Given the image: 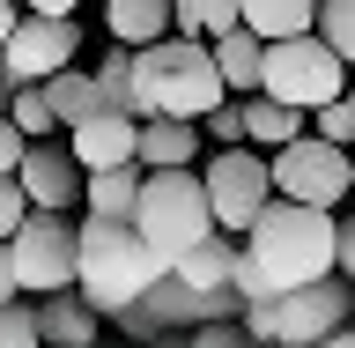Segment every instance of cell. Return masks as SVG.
<instances>
[{
	"instance_id": "obj_4",
	"label": "cell",
	"mask_w": 355,
	"mask_h": 348,
	"mask_svg": "<svg viewBox=\"0 0 355 348\" xmlns=\"http://www.w3.org/2000/svg\"><path fill=\"white\" fill-rule=\"evenodd\" d=\"M133 230L178 267V252H193L207 230H215V200H207V178L200 163H178V171H148L141 178V208H133Z\"/></svg>"
},
{
	"instance_id": "obj_3",
	"label": "cell",
	"mask_w": 355,
	"mask_h": 348,
	"mask_svg": "<svg viewBox=\"0 0 355 348\" xmlns=\"http://www.w3.org/2000/svg\"><path fill=\"white\" fill-rule=\"evenodd\" d=\"M133 82L148 97V119L155 111H171V119H207V111L230 97V82H222V67H215V44L185 38V30L141 44V52H133Z\"/></svg>"
},
{
	"instance_id": "obj_37",
	"label": "cell",
	"mask_w": 355,
	"mask_h": 348,
	"mask_svg": "<svg viewBox=\"0 0 355 348\" xmlns=\"http://www.w3.org/2000/svg\"><path fill=\"white\" fill-rule=\"evenodd\" d=\"M148 348H193V333H148Z\"/></svg>"
},
{
	"instance_id": "obj_29",
	"label": "cell",
	"mask_w": 355,
	"mask_h": 348,
	"mask_svg": "<svg viewBox=\"0 0 355 348\" xmlns=\"http://www.w3.org/2000/svg\"><path fill=\"white\" fill-rule=\"evenodd\" d=\"M22 222H30V193H22V178H15V171H0V245L15 238Z\"/></svg>"
},
{
	"instance_id": "obj_31",
	"label": "cell",
	"mask_w": 355,
	"mask_h": 348,
	"mask_svg": "<svg viewBox=\"0 0 355 348\" xmlns=\"http://www.w3.org/2000/svg\"><path fill=\"white\" fill-rule=\"evenodd\" d=\"M22 156H30V133L0 111V171H22Z\"/></svg>"
},
{
	"instance_id": "obj_10",
	"label": "cell",
	"mask_w": 355,
	"mask_h": 348,
	"mask_svg": "<svg viewBox=\"0 0 355 348\" xmlns=\"http://www.w3.org/2000/svg\"><path fill=\"white\" fill-rule=\"evenodd\" d=\"M74 60H82V22H74V15H30V8H22L15 38L0 44V67L15 74V89L52 82V74L74 67Z\"/></svg>"
},
{
	"instance_id": "obj_30",
	"label": "cell",
	"mask_w": 355,
	"mask_h": 348,
	"mask_svg": "<svg viewBox=\"0 0 355 348\" xmlns=\"http://www.w3.org/2000/svg\"><path fill=\"white\" fill-rule=\"evenodd\" d=\"M193 348H252L244 311H237V319H200V326H193Z\"/></svg>"
},
{
	"instance_id": "obj_5",
	"label": "cell",
	"mask_w": 355,
	"mask_h": 348,
	"mask_svg": "<svg viewBox=\"0 0 355 348\" xmlns=\"http://www.w3.org/2000/svg\"><path fill=\"white\" fill-rule=\"evenodd\" d=\"M348 74L355 67L340 60L318 30H304V38H274L266 44L259 89L282 97V104H296V111H318V104H333V97H348Z\"/></svg>"
},
{
	"instance_id": "obj_17",
	"label": "cell",
	"mask_w": 355,
	"mask_h": 348,
	"mask_svg": "<svg viewBox=\"0 0 355 348\" xmlns=\"http://www.w3.org/2000/svg\"><path fill=\"white\" fill-rule=\"evenodd\" d=\"M296 133H311V111H296V104H282V97H266V89H252L244 97V141L252 149H288Z\"/></svg>"
},
{
	"instance_id": "obj_20",
	"label": "cell",
	"mask_w": 355,
	"mask_h": 348,
	"mask_svg": "<svg viewBox=\"0 0 355 348\" xmlns=\"http://www.w3.org/2000/svg\"><path fill=\"white\" fill-rule=\"evenodd\" d=\"M141 163H119V171H89L82 185V215H111V222H133V208H141Z\"/></svg>"
},
{
	"instance_id": "obj_21",
	"label": "cell",
	"mask_w": 355,
	"mask_h": 348,
	"mask_svg": "<svg viewBox=\"0 0 355 348\" xmlns=\"http://www.w3.org/2000/svg\"><path fill=\"white\" fill-rule=\"evenodd\" d=\"M244 30H259L266 44L274 38H304V30H318V0H237Z\"/></svg>"
},
{
	"instance_id": "obj_22",
	"label": "cell",
	"mask_w": 355,
	"mask_h": 348,
	"mask_svg": "<svg viewBox=\"0 0 355 348\" xmlns=\"http://www.w3.org/2000/svg\"><path fill=\"white\" fill-rule=\"evenodd\" d=\"M44 97H52V119H60V126H82L89 111H111L96 74H82V67H60V74L44 82Z\"/></svg>"
},
{
	"instance_id": "obj_39",
	"label": "cell",
	"mask_w": 355,
	"mask_h": 348,
	"mask_svg": "<svg viewBox=\"0 0 355 348\" xmlns=\"http://www.w3.org/2000/svg\"><path fill=\"white\" fill-rule=\"evenodd\" d=\"M15 104V74H8V67H0V111Z\"/></svg>"
},
{
	"instance_id": "obj_13",
	"label": "cell",
	"mask_w": 355,
	"mask_h": 348,
	"mask_svg": "<svg viewBox=\"0 0 355 348\" xmlns=\"http://www.w3.org/2000/svg\"><path fill=\"white\" fill-rule=\"evenodd\" d=\"M141 333H193L200 319H207V289L178 282V274H163V282H148V297L126 311Z\"/></svg>"
},
{
	"instance_id": "obj_40",
	"label": "cell",
	"mask_w": 355,
	"mask_h": 348,
	"mask_svg": "<svg viewBox=\"0 0 355 348\" xmlns=\"http://www.w3.org/2000/svg\"><path fill=\"white\" fill-rule=\"evenodd\" d=\"M44 348H74V341H44Z\"/></svg>"
},
{
	"instance_id": "obj_6",
	"label": "cell",
	"mask_w": 355,
	"mask_h": 348,
	"mask_svg": "<svg viewBox=\"0 0 355 348\" xmlns=\"http://www.w3.org/2000/svg\"><path fill=\"white\" fill-rule=\"evenodd\" d=\"M200 178H207V200H215V230H230V238H244L266 215V200H274V163L252 141L207 149L200 156Z\"/></svg>"
},
{
	"instance_id": "obj_7",
	"label": "cell",
	"mask_w": 355,
	"mask_h": 348,
	"mask_svg": "<svg viewBox=\"0 0 355 348\" xmlns=\"http://www.w3.org/2000/svg\"><path fill=\"white\" fill-rule=\"evenodd\" d=\"M8 252H15V282H22V297H60V289H74L82 222L60 215V208H30V222L8 238Z\"/></svg>"
},
{
	"instance_id": "obj_43",
	"label": "cell",
	"mask_w": 355,
	"mask_h": 348,
	"mask_svg": "<svg viewBox=\"0 0 355 348\" xmlns=\"http://www.w3.org/2000/svg\"><path fill=\"white\" fill-rule=\"evenodd\" d=\"M96 348H104V341H96Z\"/></svg>"
},
{
	"instance_id": "obj_35",
	"label": "cell",
	"mask_w": 355,
	"mask_h": 348,
	"mask_svg": "<svg viewBox=\"0 0 355 348\" xmlns=\"http://www.w3.org/2000/svg\"><path fill=\"white\" fill-rule=\"evenodd\" d=\"M30 15H82V0H22Z\"/></svg>"
},
{
	"instance_id": "obj_32",
	"label": "cell",
	"mask_w": 355,
	"mask_h": 348,
	"mask_svg": "<svg viewBox=\"0 0 355 348\" xmlns=\"http://www.w3.org/2000/svg\"><path fill=\"white\" fill-rule=\"evenodd\" d=\"M333 274L355 282V215H340V238H333Z\"/></svg>"
},
{
	"instance_id": "obj_12",
	"label": "cell",
	"mask_w": 355,
	"mask_h": 348,
	"mask_svg": "<svg viewBox=\"0 0 355 348\" xmlns=\"http://www.w3.org/2000/svg\"><path fill=\"white\" fill-rule=\"evenodd\" d=\"M67 149L82 156V171L141 163V119H133V111H89L82 126H67Z\"/></svg>"
},
{
	"instance_id": "obj_23",
	"label": "cell",
	"mask_w": 355,
	"mask_h": 348,
	"mask_svg": "<svg viewBox=\"0 0 355 348\" xmlns=\"http://www.w3.org/2000/svg\"><path fill=\"white\" fill-rule=\"evenodd\" d=\"M171 22L185 38H222V30H237V0H171Z\"/></svg>"
},
{
	"instance_id": "obj_33",
	"label": "cell",
	"mask_w": 355,
	"mask_h": 348,
	"mask_svg": "<svg viewBox=\"0 0 355 348\" xmlns=\"http://www.w3.org/2000/svg\"><path fill=\"white\" fill-rule=\"evenodd\" d=\"M244 333H252V341H274V297L244 304Z\"/></svg>"
},
{
	"instance_id": "obj_25",
	"label": "cell",
	"mask_w": 355,
	"mask_h": 348,
	"mask_svg": "<svg viewBox=\"0 0 355 348\" xmlns=\"http://www.w3.org/2000/svg\"><path fill=\"white\" fill-rule=\"evenodd\" d=\"M318 38L355 67V0H318Z\"/></svg>"
},
{
	"instance_id": "obj_19",
	"label": "cell",
	"mask_w": 355,
	"mask_h": 348,
	"mask_svg": "<svg viewBox=\"0 0 355 348\" xmlns=\"http://www.w3.org/2000/svg\"><path fill=\"white\" fill-rule=\"evenodd\" d=\"M207 44H215V67H222V82H230V97H252L259 89V67H266V38L237 22V30H222Z\"/></svg>"
},
{
	"instance_id": "obj_16",
	"label": "cell",
	"mask_w": 355,
	"mask_h": 348,
	"mask_svg": "<svg viewBox=\"0 0 355 348\" xmlns=\"http://www.w3.org/2000/svg\"><path fill=\"white\" fill-rule=\"evenodd\" d=\"M104 8V38L111 44H155V38H171L178 22H171V0H96Z\"/></svg>"
},
{
	"instance_id": "obj_2",
	"label": "cell",
	"mask_w": 355,
	"mask_h": 348,
	"mask_svg": "<svg viewBox=\"0 0 355 348\" xmlns=\"http://www.w3.org/2000/svg\"><path fill=\"white\" fill-rule=\"evenodd\" d=\"M171 260L155 252L133 222H111V215H82V260H74V289H82L89 304L104 311V319H126L148 282H163Z\"/></svg>"
},
{
	"instance_id": "obj_9",
	"label": "cell",
	"mask_w": 355,
	"mask_h": 348,
	"mask_svg": "<svg viewBox=\"0 0 355 348\" xmlns=\"http://www.w3.org/2000/svg\"><path fill=\"white\" fill-rule=\"evenodd\" d=\"M348 311H355V282H348V274L282 289V297H274V341H282V348H318L326 333L348 326Z\"/></svg>"
},
{
	"instance_id": "obj_18",
	"label": "cell",
	"mask_w": 355,
	"mask_h": 348,
	"mask_svg": "<svg viewBox=\"0 0 355 348\" xmlns=\"http://www.w3.org/2000/svg\"><path fill=\"white\" fill-rule=\"evenodd\" d=\"M244 238H230V230H207V238L193 245V252H178V282H193V289H230V267H237Z\"/></svg>"
},
{
	"instance_id": "obj_36",
	"label": "cell",
	"mask_w": 355,
	"mask_h": 348,
	"mask_svg": "<svg viewBox=\"0 0 355 348\" xmlns=\"http://www.w3.org/2000/svg\"><path fill=\"white\" fill-rule=\"evenodd\" d=\"M15 22H22V0H0V44L15 38Z\"/></svg>"
},
{
	"instance_id": "obj_34",
	"label": "cell",
	"mask_w": 355,
	"mask_h": 348,
	"mask_svg": "<svg viewBox=\"0 0 355 348\" xmlns=\"http://www.w3.org/2000/svg\"><path fill=\"white\" fill-rule=\"evenodd\" d=\"M15 297H22V282H15V252L0 245V304H15Z\"/></svg>"
},
{
	"instance_id": "obj_42",
	"label": "cell",
	"mask_w": 355,
	"mask_h": 348,
	"mask_svg": "<svg viewBox=\"0 0 355 348\" xmlns=\"http://www.w3.org/2000/svg\"><path fill=\"white\" fill-rule=\"evenodd\" d=\"M348 97H355V74H348Z\"/></svg>"
},
{
	"instance_id": "obj_27",
	"label": "cell",
	"mask_w": 355,
	"mask_h": 348,
	"mask_svg": "<svg viewBox=\"0 0 355 348\" xmlns=\"http://www.w3.org/2000/svg\"><path fill=\"white\" fill-rule=\"evenodd\" d=\"M200 133H207V149H230V141H244V97H222V104L200 119Z\"/></svg>"
},
{
	"instance_id": "obj_15",
	"label": "cell",
	"mask_w": 355,
	"mask_h": 348,
	"mask_svg": "<svg viewBox=\"0 0 355 348\" xmlns=\"http://www.w3.org/2000/svg\"><path fill=\"white\" fill-rule=\"evenodd\" d=\"M30 304H37V333H44V341H74V348H96V341H104V311L89 304L82 289L30 297Z\"/></svg>"
},
{
	"instance_id": "obj_14",
	"label": "cell",
	"mask_w": 355,
	"mask_h": 348,
	"mask_svg": "<svg viewBox=\"0 0 355 348\" xmlns=\"http://www.w3.org/2000/svg\"><path fill=\"white\" fill-rule=\"evenodd\" d=\"M200 156H207L200 119H171V111L141 119V171H178V163H200Z\"/></svg>"
},
{
	"instance_id": "obj_24",
	"label": "cell",
	"mask_w": 355,
	"mask_h": 348,
	"mask_svg": "<svg viewBox=\"0 0 355 348\" xmlns=\"http://www.w3.org/2000/svg\"><path fill=\"white\" fill-rule=\"evenodd\" d=\"M8 119H15L30 141H44V133H67L60 119H52V97H44V82H30V89H15V104H8Z\"/></svg>"
},
{
	"instance_id": "obj_26",
	"label": "cell",
	"mask_w": 355,
	"mask_h": 348,
	"mask_svg": "<svg viewBox=\"0 0 355 348\" xmlns=\"http://www.w3.org/2000/svg\"><path fill=\"white\" fill-rule=\"evenodd\" d=\"M0 348H44V333H37V304H30V297L0 304Z\"/></svg>"
},
{
	"instance_id": "obj_8",
	"label": "cell",
	"mask_w": 355,
	"mask_h": 348,
	"mask_svg": "<svg viewBox=\"0 0 355 348\" xmlns=\"http://www.w3.org/2000/svg\"><path fill=\"white\" fill-rule=\"evenodd\" d=\"M266 163H274V193L311 200V208H348V193H355L348 149H340V141H326V133H296V141H288V149H274Z\"/></svg>"
},
{
	"instance_id": "obj_38",
	"label": "cell",
	"mask_w": 355,
	"mask_h": 348,
	"mask_svg": "<svg viewBox=\"0 0 355 348\" xmlns=\"http://www.w3.org/2000/svg\"><path fill=\"white\" fill-rule=\"evenodd\" d=\"M318 348H355V319H348V326H340V333H326V341H318Z\"/></svg>"
},
{
	"instance_id": "obj_11",
	"label": "cell",
	"mask_w": 355,
	"mask_h": 348,
	"mask_svg": "<svg viewBox=\"0 0 355 348\" xmlns=\"http://www.w3.org/2000/svg\"><path fill=\"white\" fill-rule=\"evenodd\" d=\"M22 193H30V208H60V215H74L82 208V156L67 149V133H44V141H30V156H22Z\"/></svg>"
},
{
	"instance_id": "obj_1",
	"label": "cell",
	"mask_w": 355,
	"mask_h": 348,
	"mask_svg": "<svg viewBox=\"0 0 355 348\" xmlns=\"http://www.w3.org/2000/svg\"><path fill=\"white\" fill-rule=\"evenodd\" d=\"M333 238H340V208H311V200L274 193L266 215L244 230V252L259 260V274L282 297V289H304V282L333 274Z\"/></svg>"
},
{
	"instance_id": "obj_28",
	"label": "cell",
	"mask_w": 355,
	"mask_h": 348,
	"mask_svg": "<svg viewBox=\"0 0 355 348\" xmlns=\"http://www.w3.org/2000/svg\"><path fill=\"white\" fill-rule=\"evenodd\" d=\"M311 133H326V141L355 149V97H333V104H318V111H311Z\"/></svg>"
},
{
	"instance_id": "obj_41",
	"label": "cell",
	"mask_w": 355,
	"mask_h": 348,
	"mask_svg": "<svg viewBox=\"0 0 355 348\" xmlns=\"http://www.w3.org/2000/svg\"><path fill=\"white\" fill-rule=\"evenodd\" d=\"M348 178H355V149H348Z\"/></svg>"
}]
</instances>
